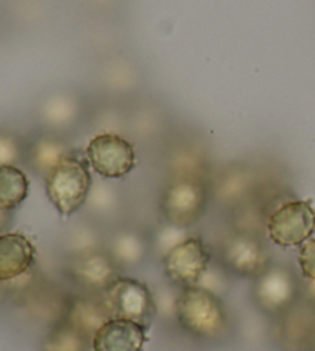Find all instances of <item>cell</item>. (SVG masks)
Listing matches in <instances>:
<instances>
[{
  "label": "cell",
  "instance_id": "6da1fadb",
  "mask_svg": "<svg viewBox=\"0 0 315 351\" xmlns=\"http://www.w3.org/2000/svg\"><path fill=\"white\" fill-rule=\"evenodd\" d=\"M177 322L197 339H222L231 330V317L220 299L199 287L181 288L177 305Z\"/></svg>",
  "mask_w": 315,
  "mask_h": 351
},
{
  "label": "cell",
  "instance_id": "7a4b0ae2",
  "mask_svg": "<svg viewBox=\"0 0 315 351\" xmlns=\"http://www.w3.org/2000/svg\"><path fill=\"white\" fill-rule=\"evenodd\" d=\"M210 200L206 178H169L162 193L160 211L165 222L191 228L205 215Z\"/></svg>",
  "mask_w": 315,
  "mask_h": 351
},
{
  "label": "cell",
  "instance_id": "3957f363",
  "mask_svg": "<svg viewBox=\"0 0 315 351\" xmlns=\"http://www.w3.org/2000/svg\"><path fill=\"white\" fill-rule=\"evenodd\" d=\"M47 194L62 217H71L86 204L92 186L88 164L71 154L47 176Z\"/></svg>",
  "mask_w": 315,
  "mask_h": 351
},
{
  "label": "cell",
  "instance_id": "277c9868",
  "mask_svg": "<svg viewBox=\"0 0 315 351\" xmlns=\"http://www.w3.org/2000/svg\"><path fill=\"white\" fill-rule=\"evenodd\" d=\"M111 317L128 319L149 328L155 317L154 293L142 280L118 276L102 294Z\"/></svg>",
  "mask_w": 315,
  "mask_h": 351
},
{
  "label": "cell",
  "instance_id": "5b68a950",
  "mask_svg": "<svg viewBox=\"0 0 315 351\" xmlns=\"http://www.w3.org/2000/svg\"><path fill=\"white\" fill-rule=\"evenodd\" d=\"M315 231V208L311 200H289L270 211L266 233L279 247H301Z\"/></svg>",
  "mask_w": 315,
  "mask_h": 351
},
{
  "label": "cell",
  "instance_id": "8992f818",
  "mask_svg": "<svg viewBox=\"0 0 315 351\" xmlns=\"http://www.w3.org/2000/svg\"><path fill=\"white\" fill-rule=\"evenodd\" d=\"M86 160L102 179H122L136 168V148L122 134L97 133L88 142Z\"/></svg>",
  "mask_w": 315,
  "mask_h": 351
},
{
  "label": "cell",
  "instance_id": "52a82bcc",
  "mask_svg": "<svg viewBox=\"0 0 315 351\" xmlns=\"http://www.w3.org/2000/svg\"><path fill=\"white\" fill-rule=\"evenodd\" d=\"M297 291L294 273L283 265H269L252 284V299L257 308L274 319L292 308Z\"/></svg>",
  "mask_w": 315,
  "mask_h": 351
},
{
  "label": "cell",
  "instance_id": "ba28073f",
  "mask_svg": "<svg viewBox=\"0 0 315 351\" xmlns=\"http://www.w3.org/2000/svg\"><path fill=\"white\" fill-rule=\"evenodd\" d=\"M218 261L237 278L255 279L270 265L266 247L258 236L232 233L220 245Z\"/></svg>",
  "mask_w": 315,
  "mask_h": 351
},
{
  "label": "cell",
  "instance_id": "9c48e42d",
  "mask_svg": "<svg viewBox=\"0 0 315 351\" xmlns=\"http://www.w3.org/2000/svg\"><path fill=\"white\" fill-rule=\"evenodd\" d=\"M211 261L210 247L200 237L191 236L163 259V268L171 284L188 288L197 284Z\"/></svg>",
  "mask_w": 315,
  "mask_h": 351
},
{
  "label": "cell",
  "instance_id": "30bf717a",
  "mask_svg": "<svg viewBox=\"0 0 315 351\" xmlns=\"http://www.w3.org/2000/svg\"><path fill=\"white\" fill-rule=\"evenodd\" d=\"M118 265L105 250L92 252L84 256L68 258L66 274L74 284L84 290L103 294L112 285L121 271Z\"/></svg>",
  "mask_w": 315,
  "mask_h": 351
},
{
  "label": "cell",
  "instance_id": "8fae6325",
  "mask_svg": "<svg viewBox=\"0 0 315 351\" xmlns=\"http://www.w3.org/2000/svg\"><path fill=\"white\" fill-rule=\"evenodd\" d=\"M211 199L226 208H237L248 202L255 190V174L248 167L231 165L210 182Z\"/></svg>",
  "mask_w": 315,
  "mask_h": 351
},
{
  "label": "cell",
  "instance_id": "7c38bea8",
  "mask_svg": "<svg viewBox=\"0 0 315 351\" xmlns=\"http://www.w3.org/2000/svg\"><path fill=\"white\" fill-rule=\"evenodd\" d=\"M147 330L134 321L111 317L94 335L92 351H142L148 341Z\"/></svg>",
  "mask_w": 315,
  "mask_h": 351
},
{
  "label": "cell",
  "instance_id": "4fadbf2b",
  "mask_svg": "<svg viewBox=\"0 0 315 351\" xmlns=\"http://www.w3.org/2000/svg\"><path fill=\"white\" fill-rule=\"evenodd\" d=\"M60 319L84 335L88 341H92L94 335L106 321H110L111 315L102 298L81 294L65 300Z\"/></svg>",
  "mask_w": 315,
  "mask_h": 351
},
{
  "label": "cell",
  "instance_id": "5bb4252c",
  "mask_svg": "<svg viewBox=\"0 0 315 351\" xmlns=\"http://www.w3.org/2000/svg\"><path fill=\"white\" fill-rule=\"evenodd\" d=\"M84 116V100L69 90H59L42 100L39 106V119L48 130H71Z\"/></svg>",
  "mask_w": 315,
  "mask_h": 351
},
{
  "label": "cell",
  "instance_id": "9a60e30c",
  "mask_svg": "<svg viewBox=\"0 0 315 351\" xmlns=\"http://www.w3.org/2000/svg\"><path fill=\"white\" fill-rule=\"evenodd\" d=\"M36 248L21 233L0 234V284L16 280L34 265Z\"/></svg>",
  "mask_w": 315,
  "mask_h": 351
},
{
  "label": "cell",
  "instance_id": "2e32d148",
  "mask_svg": "<svg viewBox=\"0 0 315 351\" xmlns=\"http://www.w3.org/2000/svg\"><path fill=\"white\" fill-rule=\"evenodd\" d=\"M105 248L118 268H134L148 259L151 241L136 228H118L108 237Z\"/></svg>",
  "mask_w": 315,
  "mask_h": 351
},
{
  "label": "cell",
  "instance_id": "e0dca14e",
  "mask_svg": "<svg viewBox=\"0 0 315 351\" xmlns=\"http://www.w3.org/2000/svg\"><path fill=\"white\" fill-rule=\"evenodd\" d=\"M71 154H74L73 149L65 141L58 136L48 134L37 137L31 143L27 149V160L31 170L47 179V176Z\"/></svg>",
  "mask_w": 315,
  "mask_h": 351
},
{
  "label": "cell",
  "instance_id": "ac0fdd59",
  "mask_svg": "<svg viewBox=\"0 0 315 351\" xmlns=\"http://www.w3.org/2000/svg\"><path fill=\"white\" fill-rule=\"evenodd\" d=\"M169 178H206L207 158L194 143H179L166 158Z\"/></svg>",
  "mask_w": 315,
  "mask_h": 351
},
{
  "label": "cell",
  "instance_id": "d6986e66",
  "mask_svg": "<svg viewBox=\"0 0 315 351\" xmlns=\"http://www.w3.org/2000/svg\"><path fill=\"white\" fill-rule=\"evenodd\" d=\"M140 73L131 60L123 58H111L100 70V84L108 93L126 94L138 86Z\"/></svg>",
  "mask_w": 315,
  "mask_h": 351
},
{
  "label": "cell",
  "instance_id": "ffe728a7",
  "mask_svg": "<svg viewBox=\"0 0 315 351\" xmlns=\"http://www.w3.org/2000/svg\"><path fill=\"white\" fill-rule=\"evenodd\" d=\"M102 179L92 182V186L88 194L85 208L97 221H110L117 217L122 211V194L110 182Z\"/></svg>",
  "mask_w": 315,
  "mask_h": 351
},
{
  "label": "cell",
  "instance_id": "44dd1931",
  "mask_svg": "<svg viewBox=\"0 0 315 351\" xmlns=\"http://www.w3.org/2000/svg\"><path fill=\"white\" fill-rule=\"evenodd\" d=\"M63 243H65L68 258H75V256L105 250L106 241L96 223L79 222L66 231Z\"/></svg>",
  "mask_w": 315,
  "mask_h": 351
},
{
  "label": "cell",
  "instance_id": "7402d4cb",
  "mask_svg": "<svg viewBox=\"0 0 315 351\" xmlns=\"http://www.w3.org/2000/svg\"><path fill=\"white\" fill-rule=\"evenodd\" d=\"M29 180L16 165L0 168V208L16 210L28 197Z\"/></svg>",
  "mask_w": 315,
  "mask_h": 351
},
{
  "label": "cell",
  "instance_id": "603a6c76",
  "mask_svg": "<svg viewBox=\"0 0 315 351\" xmlns=\"http://www.w3.org/2000/svg\"><path fill=\"white\" fill-rule=\"evenodd\" d=\"M86 337L59 319L43 337L42 351H86Z\"/></svg>",
  "mask_w": 315,
  "mask_h": 351
},
{
  "label": "cell",
  "instance_id": "cb8c5ba5",
  "mask_svg": "<svg viewBox=\"0 0 315 351\" xmlns=\"http://www.w3.org/2000/svg\"><path fill=\"white\" fill-rule=\"evenodd\" d=\"M189 237H191L189 228L165 222L160 228H157L153 239H151V253H154L155 258L163 261L174 248H177Z\"/></svg>",
  "mask_w": 315,
  "mask_h": 351
},
{
  "label": "cell",
  "instance_id": "d4e9b609",
  "mask_svg": "<svg viewBox=\"0 0 315 351\" xmlns=\"http://www.w3.org/2000/svg\"><path fill=\"white\" fill-rule=\"evenodd\" d=\"M231 278L232 274L220 263V261H211L194 287H199L201 290L223 299L231 290Z\"/></svg>",
  "mask_w": 315,
  "mask_h": 351
},
{
  "label": "cell",
  "instance_id": "484cf974",
  "mask_svg": "<svg viewBox=\"0 0 315 351\" xmlns=\"http://www.w3.org/2000/svg\"><path fill=\"white\" fill-rule=\"evenodd\" d=\"M266 219L268 216H263V213L255 205L247 202L234 208L232 225H234L236 233L260 237L262 230H266Z\"/></svg>",
  "mask_w": 315,
  "mask_h": 351
},
{
  "label": "cell",
  "instance_id": "4316f807",
  "mask_svg": "<svg viewBox=\"0 0 315 351\" xmlns=\"http://www.w3.org/2000/svg\"><path fill=\"white\" fill-rule=\"evenodd\" d=\"M181 288L174 284L160 287L157 293H154L155 300V316L163 321H177V305Z\"/></svg>",
  "mask_w": 315,
  "mask_h": 351
},
{
  "label": "cell",
  "instance_id": "83f0119b",
  "mask_svg": "<svg viewBox=\"0 0 315 351\" xmlns=\"http://www.w3.org/2000/svg\"><path fill=\"white\" fill-rule=\"evenodd\" d=\"M27 152L16 134L0 130V168L16 165L22 160Z\"/></svg>",
  "mask_w": 315,
  "mask_h": 351
},
{
  "label": "cell",
  "instance_id": "f1b7e54d",
  "mask_svg": "<svg viewBox=\"0 0 315 351\" xmlns=\"http://www.w3.org/2000/svg\"><path fill=\"white\" fill-rule=\"evenodd\" d=\"M128 125V121L122 116L121 111L114 108H105L96 116V127L100 133L122 134V130Z\"/></svg>",
  "mask_w": 315,
  "mask_h": 351
},
{
  "label": "cell",
  "instance_id": "f546056e",
  "mask_svg": "<svg viewBox=\"0 0 315 351\" xmlns=\"http://www.w3.org/2000/svg\"><path fill=\"white\" fill-rule=\"evenodd\" d=\"M299 263L305 278L307 280L315 282V239L306 241L300 247Z\"/></svg>",
  "mask_w": 315,
  "mask_h": 351
},
{
  "label": "cell",
  "instance_id": "4dcf8cb0",
  "mask_svg": "<svg viewBox=\"0 0 315 351\" xmlns=\"http://www.w3.org/2000/svg\"><path fill=\"white\" fill-rule=\"evenodd\" d=\"M10 213H11V211H6V210H3V208H0V231L8 227V223H10V221H11Z\"/></svg>",
  "mask_w": 315,
  "mask_h": 351
}]
</instances>
